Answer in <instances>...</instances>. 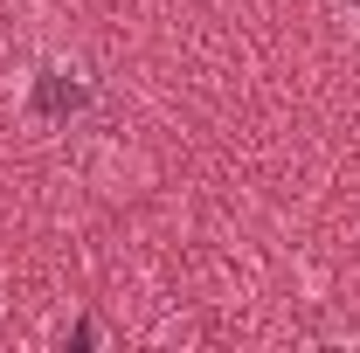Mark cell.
<instances>
[{"label":"cell","mask_w":360,"mask_h":353,"mask_svg":"<svg viewBox=\"0 0 360 353\" xmlns=\"http://www.w3.org/2000/svg\"><path fill=\"white\" fill-rule=\"evenodd\" d=\"M84 97H90V90L77 84V70H63V63L35 70V90H28L35 118H70V111H84Z\"/></svg>","instance_id":"1"},{"label":"cell","mask_w":360,"mask_h":353,"mask_svg":"<svg viewBox=\"0 0 360 353\" xmlns=\"http://www.w3.org/2000/svg\"><path fill=\"white\" fill-rule=\"evenodd\" d=\"M333 7H340V21H354V28H360V0H333Z\"/></svg>","instance_id":"2"}]
</instances>
